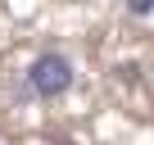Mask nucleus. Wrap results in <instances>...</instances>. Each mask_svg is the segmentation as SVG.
Wrapping results in <instances>:
<instances>
[{
    "label": "nucleus",
    "instance_id": "obj_1",
    "mask_svg": "<svg viewBox=\"0 0 154 145\" xmlns=\"http://www.w3.org/2000/svg\"><path fill=\"white\" fill-rule=\"evenodd\" d=\"M27 86H32L41 100H59V95L72 86V63H68L59 50L36 54V59H32V68H27Z\"/></svg>",
    "mask_w": 154,
    "mask_h": 145
},
{
    "label": "nucleus",
    "instance_id": "obj_2",
    "mask_svg": "<svg viewBox=\"0 0 154 145\" xmlns=\"http://www.w3.org/2000/svg\"><path fill=\"white\" fill-rule=\"evenodd\" d=\"M127 9H131V14H149V9H154V0H127Z\"/></svg>",
    "mask_w": 154,
    "mask_h": 145
}]
</instances>
